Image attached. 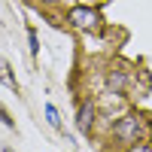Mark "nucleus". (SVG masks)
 <instances>
[{
  "instance_id": "nucleus-5",
  "label": "nucleus",
  "mask_w": 152,
  "mask_h": 152,
  "mask_svg": "<svg viewBox=\"0 0 152 152\" xmlns=\"http://www.w3.org/2000/svg\"><path fill=\"white\" fill-rule=\"evenodd\" d=\"M46 119H49V125H52L55 131H61V119H58V110H55L52 104H46Z\"/></svg>"
},
{
  "instance_id": "nucleus-4",
  "label": "nucleus",
  "mask_w": 152,
  "mask_h": 152,
  "mask_svg": "<svg viewBox=\"0 0 152 152\" xmlns=\"http://www.w3.org/2000/svg\"><path fill=\"white\" fill-rule=\"evenodd\" d=\"M0 82H3L6 88H15V79H12V73H9V64L3 58H0Z\"/></svg>"
},
{
  "instance_id": "nucleus-1",
  "label": "nucleus",
  "mask_w": 152,
  "mask_h": 152,
  "mask_svg": "<svg viewBox=\"0 0 152 152\" xmlns=\"http://www.w3.org/2000/svg\"><path fill=\"white\" fill-rule=\"evenodd\" d=\"M140 131H143V119L140 116H125L122 122L113 125V137L122 140V143H137Z\"/></svg>"
},
{
  "instance_id": "nucleus-10",
  "label": "nucleus",
  "mask_w": 152,
  "mask_h": 152,
  "mask_svg": "<svg viewBox=\"0 0 152 152\" xmlns=\"http://www.w3.org/2000/svg\"><path fill=\"white\" fill-rule=\"evenodd\" d=\"M46 3H55V0H46Z\"/></svg>"
},
{
  "instance_id": "nucleus-3",
  "label": "nucleus",
  "mask_w": 152,
  "mask_h": 152,
  "mask_svg": "<svg viewBox=\"0 0 152 152\" xmlns=\"http://www.w3.org/2000/svg\"><path fill=\"white\" fill-rule=\"evenodd\" d=\"M91 122H94V107L88 104V100H82L79 110H76V128H79V131H88V128H91Z\"/></svg>"
},
{
  "instance_id": "nucleus-2",
  "label": "nucleus",
  "mask_w": 152,
  "mask_h": 152,
  "mask_svg": "<svg viewBox=\"0 0 152 152\" xmlns=\"http://www.w3.org/2000/svg\"><path fill=\"white\" fill-rule=\"evenodd\" d=\"M67 21L73 24V28H79V31H94L100 24V15L94 9H88V6H73L67 12Z\"/></svg>"
},
{
  "instance_id": "nucleus-8",
  "label": "nucleus",
  "mask_w": 152,
  "mask_h": 152,
  "mask_svg": "<svg viewBox=\"0 0 152 152\" xmlns=\"http://www.w3.org/2000/svg\"><path fill=\"white\" fill-rule=\"evenodd\" d=\"M131 152H152V146H149V143H137Z\"/></svg>"
},
{
  "instance_id": "nucleus-9",
  "label": "nucleus",
  "mask_w": 152,
  "mask_h": 152,
  "mask_svg": "<svg viewBox=\"0 0 152 152\" xmlns=\"http://www.w3.org/2000/svg\"><path fill=\"white\" fill-rule=\"evenodd\" d=\"M3 152H12V149H9V146H6V149H3Z\"/></svg>"
},
{
  "instance_id": "nucleus-6",
  "label": "nucleus",
  "mask_w": 152,
  "mask_h": 152,
  "mask_svg": "<svg viewBox=\"0 0 152 152\" xmlns=\"http://www.w3.org/2000/svg\"><path fill=\"white\" fill-rule=\"evenodd\" d=\"M28 40H31V52L37 55V52H40V46H37V34H34V31H28Z\"/></svg>"
},
{
  "instance_id": "nucleus-7",
  "label": "nucleus",
  "mask_w": 152,
  "mask_h": 152,
  "mask_svg": "<svg viewBox=\"0 0 152 152\" xmlns=\"http://www.w3.org/2000/svg\"><path fill=\"white\" fill-rule=\"evenodd\" d=\"M0 122H3V125H6V128H12V119H9V113H6L3 107H0Z\"/></svg>"
}]
</instances>
